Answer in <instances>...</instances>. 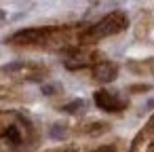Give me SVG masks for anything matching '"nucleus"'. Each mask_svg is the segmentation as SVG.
I'll use <instances>...</instances> for the list:
<instances>
[{
	"instance_id": "obj_1",
	"label": "nucleus",
	"mask_w": 154,
	"mask_h": 152,
	"mask_svg": "<svg viewBox=\"0 0 154 152\" xmlns=\"http://www.w3.org/2000/svg\"><path fill=\"white\" fill-rule=\"evenodd\" d=\"M129 21H127V15L120 13V11H114L106 17H101L95 26H91L82 36L85 42H95V40H101V38H108V36H114L122 30H127Z\"/></svg>"
},
{
	"instance_id": "obj_2",
	"label": "nucleus",
	"mask_w": 154,
	"mask_h": 152,
	"mask_svg": "<svg viewBox=\"0 0 154 152\" xmlns=\"http://www.w3.org/2000/svg\"><path fill=\"white\" fill-rule=\"evenodd\" d=\"M9 76L17 78V80H26V82H40L42 78L49 76V70L42 64L36 61H15L2 68Z\"/></svg>"
},
{
	"instance_id": "obj_3",
	"label": "nucleus",
	"mask_w": 154,
	"mask_h": 152,
	"mask_svg": "<svg viewBox=\"0 0 154 152\" xmlns=\"http://www.w3.org/2000/svg\"><path fill=\"white\" fill-rule=\"evenodd\" d=\"M97 61H101L99 59V55L93 51H70V55L63 59V66L68 68V70H82V68H87V66H95Z\"/></svg>"
},
{
	"instance_id": "obj_4",
	"label": "nucleus",
	"mask_w": 154,
	"mask_h": 152,
	"mask_svg": "<svg viewBox=\"0 0 154 152\" xmlns=\"http://www.w3.org/2000/svg\"><path fill=\"white\" fill-rule=\"evenodd\" d=\"M93 99H95V104H97L101 110L112 112V114H114V112H120V110H125V108H127V104H125L118 95L110 93L108 89H99V91H95Z\"/></svg>"
},
{
	"instance_id": "obj_5",
	"label": "nucleus",
	"mask_w": 154,
	"mask_h": 152,
	"mask_svg": "<svg viewBox=\"0 0 154 152\" xmlns=\"http://www.w3.org/2000/svg\"><path fill=\"white\" fill-rule=\"evenodd\" d=\"M93 78L99 82V85H110L118 78V66L114 61H97L91 70Z\"/></svg>"
},
{
	"instance_id": "obj_6",
	"label": "nucleus",
	"mask_w": 154,
	"mask_h": 152,
	"mask_svg": "<svg viewBox=\"0 0 154 152\" xmlns=\"http://www.w3.org/2000/svg\"><path fill=\"white\" fill-rule=\"evenodd\" d=\"M127 68H129V72H133V74H152L154 76V57H150V59H141V61H135V59H131V61H127Z\"/></svg>"
},
{
	"instance_id": "obj_7",
	"label": "nucleus",
	"mask_w": 154,
	"mask_h": 152,
	"mask_svg": "<svg viewBox=\"0 0 154 152\" xmlns=\"http://www.w3.org/2000/svg\"><path fill=\"white\" fill-rule=\"evenodd\" d=\"M150 28H152V17H150V13H148V11H143V13L139 15V19H137V26H135V34H137L139 38H143V36H148Z\"/></svg>"
},
{
	"instance_id": "obj_8",
	"label": "nucleus",
	"mask_w": 154,
	"mask_h": 152,
	"mask_svg": "<svg viewBox=\"0 0 154 152\" xmlns=\"http://www.w3.org/2000/svg\"><path fill=\"white\" fill-rule=\"evenodd\" d=\"M106 129H108V125L101 123V120H89V123H85L80 127V131L87 133V135H97V133H103Z\"/></svg>"
},
{
	"instance_id": "obj_9",
	"label": "nucleus",
	"mask_w": 154,
	"mask_h": 152,
	"mask_svg": "<svg viewBox=\"0 0 154 152\" xmlns=\"http://www.w3.org/2000/svg\"><path fill=\"white\" fill-rule=\"evenodd\" d=\"M87 108V104L82 101V99H74V101H70V106H63V112H68V114H78V112H82Z\"/></svg>"
},
{
	"instance_id": "obj_10",
	"label": "nucleus",
	"mask_w": 154,
	"mask_h": 152,
	"mask_svg": "<svg viewBox=\"0 0 154 152\" xmlns=\"http://www.w3.org/2000/svg\"><path fill=\"white\" fill-rule=\"evenodd\" d=\"M40 91H42L45 95H55V93H61V85H57V82H55V85H45Z\"/></svg>"
},
{
	"instance_id": "obj_11",
	"label": "nucleus",
	"mask_w": 154,
	"mask_h": 152,
	"mask_svg": "<svg viewBox=\"0 0 154 152\" xmlns=\"http://www.w3.org/2000/svg\"><path fill=\"white\" fill-rule=\"evenodd\" d=\"M95 152H114L110 146H106V148H99V150H95Z\"/></svg>"
},
{
	"instance_id": "obj_12",
	"label": "nucleus",
	"mask_w": 154,
	"mask_h": 152,
	"mask_svg": "<svg viewBox=\"0 0 154 152\" xmlns=\"http://www.w3.org/2000/svg\"><path fill=\"white\" fill-rule=\"evenodd\" d=\"M63 152H76V150H63Z\"/></svg>"
}]
</instances>
